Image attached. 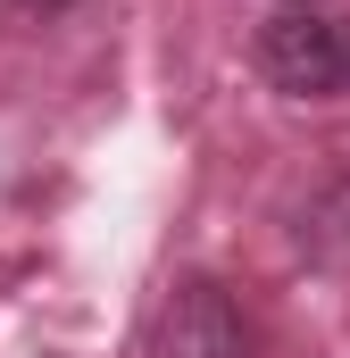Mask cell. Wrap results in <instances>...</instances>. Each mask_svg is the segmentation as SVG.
I'll return each mask as SVG.
<instances>
[{"label":"cell","mask_w":350,"mask_h":358,"mask_svg":"<svg viewBox=\"0 0 350 358\" xmlns=\"http://www.w3.org/2000/svg\"><path fill=\"white\" fill-rule=\"evenodd\" d=\"M251 67L284 100H350V17H334V8H275L251 34Z\"/></svg>","instance_id":"cell-1"},{"label":"cell","mask_w":350,"mask_h":358,"mask_svg":"<svg viewBox=\"0 0 350 358\" xmlns=\"http://www.w3.org/2000/svg\"><path fill=\"white\" fill-rule=\"evenodd\" d=\"M292 8H317V0H292Z\"/></svg>","instance_id":"cell-4"},{"label":"cell","mask_w":350,"mask_h":358,"mask_svg":"<svg viewBox=\"0 0 350 358\" xmlns=\"http://www.w3.org/2000/svg\"><path fill=\"white\" fill-rule=\"evenodd\" d=\"M150 358H259V325L234 283L217 275H175L150 325Z\"/></svg>","instance_id":"cell-2"},{"label":"cell","mask_w":350,"mask_h":358,"mask_svg":"<svg viewBox=\"0 0 350 358\" xmlns=\"http://www.w3.org/2000/svg\"><path fill=\"white\" fill-rule=\"evenodd\" d=\"M17 8H34V17H67L76 0H17Z\"/></svg>","instance_id":"cell-3"}]
</instances>
